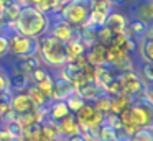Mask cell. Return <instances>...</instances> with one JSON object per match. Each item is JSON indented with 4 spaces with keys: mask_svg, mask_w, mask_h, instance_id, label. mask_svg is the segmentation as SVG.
I'll use <instances>...</instances> for the list:
<instances>
[{
    "mask_svg": "<svg viewBox=\"0 0 153 141\" xmlns=\"http://www.w3.org/2000/svg\"><path fill=\"white\" fill-rule=\"evenodd\" d=\"M122 120V128L132 136L140 128L152 126L153 121V103L145 98H135L128 108L120 113Z\"/></svg>",
    "mask_w": 153,
    "mask_h": 141,
    "instance_id": "1",
    "label": "cell"
},
{
    "mask_svg": "<svg viewBox=\"0 0 153 141\" xmlns=\"http://www.w3.org/2000/svg\"><path fill=\"white\" fill-rule=\"evenodd\" d=\"M48 16L33 5H25L20 8L18 18L15 21V30L28 38H40L41 35L48 31Z\"/></svg>",
    "mask_w": 153,
    "mask_h": 141,
    "instance_id": "2",
    "label": "cell"
},
{
    "mask_svg": "<svg viewBox=\"0 0 153 141\" xmlns=\"http://www.w3.org/2000/svg\"><path fill=\"white\" fill-rule=\"evenodd\" d=\"M36 54L43 64L53 69H59L68 61L64 43L53 38L48 31L41 35L40 38H36Z\"/></svg>",
    "mask_w": 153,
    "mask_h": 141,
    "instance_id": "3",
    "label": "cell"
},
{
    "mask_svg": "<svg viewBox=\"0 0 153 141\" xmlns=\"http://www.w3.org/2000/svg\"><path fill=\"white\" fill-rule=\"evenodd\" d=\"M91 10H92V0H69L66 5L61 7L59 16L74 28H82L89 23Z\"/></svg>",
    "mask_w": 153,
    "mask_h": 141,
    "instance_id": "4",
    "label": "cell"
},
{
    "mask_svg": "<svg viewBox=\"0 0 153 141\" xmlns=\"http://www.w3.org/2000/svg\"><path fill=\"white\" fill-rule=\"evenodd\" d=\"M7 35L8 39V54L15 56V58H25V56L36 54V39L28 38V36L22 35L15 30V26L12 28L0 30Z\"/></svg>",
    "mask_w": 153,
    "mask_h": 141,
    "instance_id": "5",
    "label": "cell"
},
{
    "mask_svg": "<svg viewBox=\"0 0 153 141\" xmlns=\"http://www.w3.org/2000/svg\"><path fill=\"white\" fill-rule=\"evenodd\" d=\"M74 118H76L77 125H79V130H96L100 125L104 123V113L97 111L94 108L92 103L86 102L79 110L74 113Z\"/></svg>",
    "mask_w": 153,
    "mask_h": 141,
    "instance_id": "6",
    "label": "cell"
},
{
    "mask_svg": "<svg viewBox=\"0 0 153 141\" xmlns=\"http://www.w3.org/2000/svg\"><path fill=\"white\" fill-rule=\"evenodd\" d=\"M119 80H120V85H122V92L132 95L133 98L142 97L143 90H145V84L142 82L137 71H127L119 74Z\"/></svg>",
    "mask_w": 153,
    "mask_h": 141,
    "instance_id": "7",
    "label": "cell"
},
{
    "mask_svg": "<svg viewBox=\"0 0 153 141\" xmlns=\"http://www.w3.org/2000/svg\"><path fill=\"white\" fill-rule=\"evenodd\" d=\"M74 90H76V85L73 82H69L68 79H64L59 72L56 75H53V94H51V100H66Z\"/></svg>",
    "mask_w": 153,
    "mask_h": 141,
    "instance_id": "8",
    "label": "cell"
},
{
    "mask_svg": "<svg viewBox=\"0 0 153 141\" xmlns=\"http://www.w3.org/2000/svg\"><path fill=\"white\" fill-rule=\"evenodd\" d=\"M69 113L71 111H69V108H68V105H66L64 100H51L50 105L45 108V117H43L41 121L50 120V121L58 123V121L63 120L64 117H68Z\"/></svg>",
    "mask_w": 153,
    "mask_h": 141,
    "instance_id": "9",
    "label": "cell"
},
{
    "mask_svg": "<svg viewBox=\"0 0 153 141\" xmlns=\"http://www.w3.org/2000/svg\"><path fill=\"white\" fill-rule=\"evenodd\" d=\"M10 108L15 115H20L31 111L35 105L27 92H13V94H10Z\"/></svg>",
    "mask_w": 153,
    "mask_h": 141,
    "instance_id": "10",
    "label": "cell"
},
{
    "mask_svg": "<svg viewBox=\"0 0 153 141\" xmlns=\"http://www.w3.org/2000/svg\"><path fill=\"white\" fill-rule=\"evenodd\" d=\"M102 92L104 90L94 80H82L76 85V94L79 95L84 102H89V103H92Z\"/></svg>",
    "mask_w": 153,
    "mask_h": 141,
    "instance_id": "11",
    "label": "cell"
},
{
    "mask_svg": "<svg viewBox=\"0 0 153 141\" xmlns=\"http://www.w3.org/2000/svg\"><path fill=\"white\" fill-rule=\"evenodd\" d=\"M84 58L94 67L104 66L105 64V46L99 44V43H94V44L87 46L86 51H84Z\"/></svg>",
    "mask_w": 153,
    "mask_h": 141,
    "instance_id": "12",
    "label": "cell"
},
{
    "mask_svg": "<svg viewBox=\"0 0 153 141\" xmlns=\"http://www.w3.org/2000/svg\"><path fill=\"white\" fill-rule=\"evenodd\" d=\"M104 26H105L107 30H110L114 35L123 33V30H125V26H127V18H125L123 13L117 12V10H112V12L107 15V18L104 20Z\"/></svg>",
    "mask_w": 153,
    "mask_h": 141,
    "instance_id": "13",
    "label": "cell"
},
{
    "mask_svg": "<svg viewBox=\"0 0 153 141\" xmlns=\"http://www.w3.org/2000/svg\"><path fill=\"white\" fill-rule=\"evenodd\" d=\"M58 131H59V136L63 138H69L74 136V134H79V125H77L76 118H74V113H69L68 117H64L63 120L58 121Z\"/></svg>",
    "mask_w": 153,
    "mask_h": 141,
    "instance_id": "14",
    "label": "cell"
},
{
    "mask_svg": "<svg viewBox=\"0 0 153 141\" xmlns=\"http://www.w3.org/2000/svg\"><path fill=\"white\" fill-rule=\"evenodd\" d=\"M133 100H135V98H133L132 95L125 94V92H120V94H117V95H112V97H110V111L120 115L125 108H128L130 105H132Z\"/></svg>",
    "mask_w": 153,
    "mask_h": 141,
    "instance_id": "15",
    "label": "cell"
},
{
    "mask_svg": "<svg viewBox=\"0 0 153 141\" xmlns=\"http://www.w3.org/2000/svg\"><path fill=\"white\" fill-rule=\"evenodd\" d=\"M25 92H27L28 97L31 98V102H33L35 108H46L48 105H50V102H51V98L46 97V95H45L43 92H41L35 84H30V85H28V89H27Z\"/></svg>",
    "mask_w": 153,
    "mask_h": 141,
    "instance_id": "16",
    "label": "cell"
},
{
    "mask_svg": "<svg viewBox=\"0 0 153 141\" xmlns=\"http://www.w3.org/2000/svg\"><path fill=\"white\" fill-rule=\"evenodd\" d=\"M64 48H66V58H68V61H74L76 58L82 56L84 51H86L84 44L79 41V39L71 41V43H66V44H64Z\"/></svg>",
    "mask_w": 153,
    "mask_h": 141,
    "instance_id": "17",
    "label": "cell"
},
{
    "mask_svg": "<svg viewBox=\"0 0 153 141\" xmlns=\"http://www.w3.org/2000/svg\"><path fill=\"white\" fill-rule=\"evenodd\" d=\"M137 74L140 75V79H142V82L145 85H152V82H153V62L142 61Z\"/></svg>",
    "mask_w": 153,
    "mask_h": 141,
    "instance_id": "18",
    "label": "cell"
},
{
    "mask_svg": "<svg viewBox=\"0 0 153 141\" xmlns=\"http://www.w3.org/2000/svg\"><path fill=\"white\" fill-rule=\"evenodd\" d=\"M112 39H114V33L110 31V30H107L105 26H99L96 31V43H99V44L102 46H110L112 44Z\"/></svg>",
    "mask_w": 153,
    "mask_h": 141,
    "instance_id": "19",
    "label": "cell"
},
{
    "mask_svg": "<svg viewBox=\"0 0 153 141\" xmlns=\"http://www.w3.org/2000/svg\"><path fill=\"white\" fill-rule=\"evenodd\" d=\"M92 105L97 111H100V113H104V115L109 113L110 111V95H107L105 92H102V94L92 102Z\"/></svg>",
    "mask_w": 153,
    "mask_h": 141,
    "instance_id": "20",
    "label": "cell"
},
{
    "mask_svg": "<svg viewBox=\"0 0 153 141\" xmlns=\"http://www.w3.org/2000/svg\"><path fill=\"white\" fill-rule=\"evenodd\" d=\"M128 141H153L152 126H146V128H140V130H137L135 133L130 136Z\"/></svg>",
    "mask_w": 153,
    "mask_h": 141,
    "instance_id": "21",
    "label": "cell"
},
{
    "mask_svg": "<svg viewBox=\"0 0 153 141\" xmlns=\"http://www.w3.org/2000/svg\"><path fill=\"white\" fill-rule=\"evenodd\" d=\"M64 102H66V105H68V108H69L71 113H76V111L79 110V108L82 107L84 103H86V102H84L82 98H81L79 95L76 94V90H74L73 94H71V95H69V97H68Z\"/></svg>",
    "mask_w": 153,
    "mask_h": 141,
    "instance_id": "22",
    "label": "cell"
},
{
    "mask_svg": "<svg viewBox=\"0 0 153 141\" xmlns=\"http://www.w3.org/2000/svg\"><path fill=\"white\" fill-rule=\"evenodd\" d=\"M97 133H99L100 141H115V130H114L112 126H109V125H105V123L100 125Z\"/></svg>",
    "mask_w": 153,
    "mask_h": 141,
    "instance_id": "23",
    "label": "cell"
},
{
    "mask_svg": "<svg viewBox=\"0 0 153 141\" xmlns=\"http://www.w3.org/2000/svg\"><path fill=\"white\" fill-rule=\"evenodd\" d=\"M38 89H40L41 92H43L46 97H50L51 98V94H53V75H48L46 79H43V80H40L38 84H35Z\"/></svg>",
    "mask_w": 153,
    "mask_h": 141,
    "instance_id": "24",
    "label": "cell"
},
{
    "mask_svg": "<svg viewBox=\"0 0 153 141\" xmlns=\"http://www.w3.org/2000/svg\"><path fill=\"white\" fill-rule=\"evenodd\" d=\"M104 123L109 125V126H112L114 130L122 128V120H120V115L119 113H112V111H109V113L104 115Z\"/></svg>",
    "mask_w": 153,
    "mask_h": 141,
    "instance_id": "25",
    "label": "cell"
},
{
    "mask_svg": "<svg viewBox=\"0 0 153 141\" xmlns=\"http://www.w3.org/2000/svg\"><path fill=\"white\" fill-rule=\"evenodd\" d=\"M10 94L8 92V74L2 66H0V95Z\"/></svg>",
    "mask_w": 153,
    "mask_h": 141,
    "instance_id": "26",
    "label": "cell"
},
{
    "mask_svg": "<svg viewBox=\"0 0 153 141\" xmlns=\"http://www.w3.org/2000/svg\"><path fill=\"white\" fill-rule=\"evenodd\" d=\"M8 56V39L4 31H0V62Z\"/></svg>",
    "mask_w": 153,
    "mask_h": 141,
    "instance_id": "27",
    "label": "cell"
},
{
    "mask_svg": "<svg viewBox=\"0 0 153 141\" xmlns=\"http://www.w3.org/2000/svg\"><path fill=\"white\" fill-rule=\"evenodd\" d=\"M0 141H15V140L8 134V131L5 130V128L0 126Z\"/></svg>",
    "mask_w": 153,
    "mask_h": 141,
    "instance_id": "28",
    "label": "cell"
},
{
    "mask_svg": "<svg viewBox=\"0 0 153 141\" xmlns=\"http://www.w3.org/2000/svg\"><path fill=\"white\" fill-rule=\"evenodd\" d=\"M63 141H86V140H84V136H82V134H74V136H69V138H64V140Z\"/></svg>",
    "mask_w": 153,
    "mask_h": 141,
    "instance_id": "29",
    "label": "cell"
},
{
    "mask_svg": "<svg viewBox=\"0 0 153 141\" xmlns=\"http://www.w3.org/2000/svg\"><path fill=\"white\" fill-rule=\"evenodd\" d=\"M68 2H69V0H54V3H56V10H58V12H59V10H61V7H63V5H66Z\"/></svg>",
    "mask_w": 153,
    "mask_h": 141,
    "instance_id": "30",
    "label": "cell"
},
{
    "mask_svg": "<svg viewBox=\"0 0 153 141\" xmlns=\"http://www.w3.org/2000/svg\"><path fill=\"white\" fill-rule=\"evenodd\" d=\"M2 10H4V0H0V16H2Z\"/></svg>",
    "mask_w": 153,
    "mask_h": 141,
    "instance_id": "31",
    "label": "cell"
},
{
    "mask_svg": "<svg viewBox=\"0 0 153 141\" xmlns=\"http://www.w3.org/2000/svg\"><path fill=\"white\" fill-rule=\"evenodd\" d=\"M46 141H63V138H58V140H46Z\"/></svg>",
    "mask_w": 153,
    "mask_h": 141,
    "instance_id": "32",
    "label": "cell"
}]
</instances>
